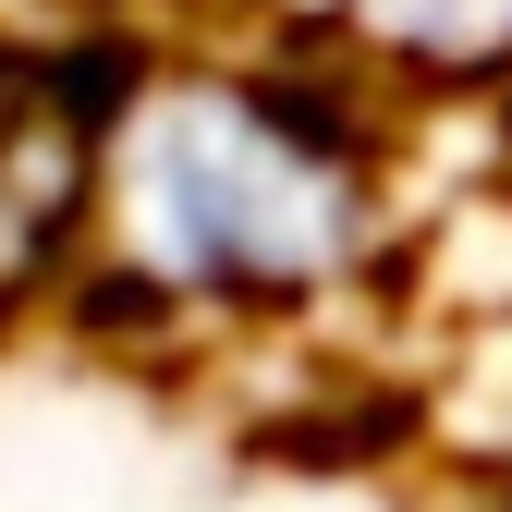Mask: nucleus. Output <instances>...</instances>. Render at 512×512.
<instances>
[{"instance_id": "1", "label": "nucleus", "mask_w": 512, "mask_h": 512, "mask_svg": "<svg viewBox=\"0 0 512 512\" xmlns=\"http://www.w3.org/2000/svg\"><path fill=\"white\" fill-rule=\"evenodd\" d=\"M122 196H135L147 256H171L183 281H293L342 232V183L232 98H171L135 135Z\"/></svg>"}]
</instances>
